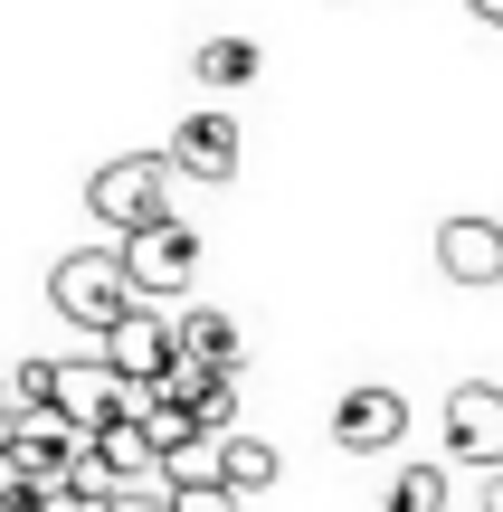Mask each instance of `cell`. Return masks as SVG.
<instances>
[{
  "label": "cell",
  "mask_w": 503,
  "mask_h": 512,
  "mask_svg": "<svg viewBox=\"0 0 503 512\" xmlns=\"http://www.w3.org/2000/svg\"><path fill=\"white\" fill-rule=\"evenodd\" d=\"M162 162H171V181H228V171H238V124H228V114H190Z\"/></svg>",
  "instance_id": "obj_8"
},
{
  "label": "cell",
  "mask_w": 503,
  "mask_h": 512,
  "mask_svg": "<svg viewBox=\"0 0 503 512\" xmlns=\"http://www.w3.org/2000/svg\"><path fill=\"white\" fill-rule=\"evenodd\" d=\"M437 266H447V285H503V228L494 219H447L437 228Z\"/></svg>",
  "instance_id": "obj_9"
},
{
  "label": "cell",
  "mask_w": 503,
  "mask_h": 512,
  "mask_svg": "<svg viewBox=\"0 0 503 512\" xmlns=\"http://www.w3.org/2000/svg\"><path fill=\"white\" fill-rule=\"evenodd\" d=\"M447 456L485 465V475L503 484V389L494 380H456L447 389Z\"/></svg>",
  "instance_id": "obj_5"
},
{
  "label": "cell",
  "mask_w": 503,
  "mask_h": 512,
  "mask_svg": "<svg viewBox=\"0 0 503 512\" xmlns=\"http://www.w3.org/2000/svg\"><path fill=\"white\" fill-rule=\"evenodd\" d=\"M95 465H105L114 484H152L162 475V446L143 437V418H114V427H95Z\"/></svg>",
  "instance_id": "obj_11"
},
{
  "label": "cell",
  "mask_w": 503,
  "mask_h": 512,
  "mask_svg": "<svg viewBox=\"0 0 503 512\" xmlns=\"http://www.w3.org/2000/svg\"><path fill=\"white\" fill-rule=\"evenodd\" d=\"M0 512H29V503H10V494H0Z\"/></svg>",
  "instance_id": "obj_21"
},
{
  "label": "cell",
  "mask_w": 503,
  "mask_h": 512,
  "mask_svg": "<svg viewBox=\"0 0 503 512\" xmlns=\"http://www.w3.org/2000/svg\"><path fill=\"white\" fill-rule=\"evenodd\" d=\"M485 512H503V484H485Z\"/></svg>",
  "instance_id": "obj_20"
},
{
  "label": "cell",
  "mask_w": 503,
  "mask_h": 512,
  "mask_svg": "<svg viewBox=\"0 0 503 512\" xmlns=\"http://www.w3.org/2000/svg\"><path fill=\"white\" fill-rule=\"evenodd\" d=\"M86 209L114 228V238H133V228L171 219V162H162V152H114V162L86 181Z\"/></svg>",
  "instance_id": "obj_2"
},
{
  "label": "cell",
  "mask_w": 503,
  "mask_h": 512,
  "mask_svg": "<svg viewBox=\"0 0 503 512\" xmlns=\"http://www.w3.org/2000/svg\"><path fill=\"white\" fill-rule=\"evenodd\" d=\"M171 342H181V361H200V370H238V323L209 313V304H181V313H171Z\"/></svg>",
  "instance_id": "obj_10"
},
{
  "label": "cell",
  "mask_w": 503,
  "mask_h": 512,
  "mask_svg": "<svg viewBox=\"0 0 503 512\" xmlns=\"http://www.w3.org/2000/svg\"><path fill=\"white\" fill-rule=\"evenodd\" d=\"M219 456H228V494H257V484H276V446L266 437H219Z\"/></svg>",
  "instance_id": "obj_13"
},
{
  "label": "cell",
  "mask_w": 503,
  "mask_h": 512,
  "mask_svg": "<svg viewBox=\"0 0 503 512\" xmlns=\"http://www.w3.org/2000/svg\"><path fill=\"white\" fill-rule=\"evenodd\" d=\"M190 427H200V437H238V370L200 380V399H190Z\"/></svg>",
  "instance_id": "obj_14"
},
{
  "label": "cell",
  "mask_w": 503,
  "mask_h": 512,
  "mask_svg": "<svg viewBox=\"0 0 503 512\" xmlns=\"http://www.w3.org/2000/svg\"><path fill=\"white\" fill-rule=\"evenodd\" d=\"M171 512H238V494H171Z\"/></svg>",
  "instance_id": "obj_18"
},
{
  "label": "cell",
  "mask_w": 503,
  "mask_h": 512,
  "mask_svg": "<svg viewBox=\"0 0 503 512\" xmlns=\"http://www.w3.org/2000/svg\"><path fill=\"white\" fill-rule=\"evenodd\" d=\"M390 512H447V465H399L390 475Z\"/></svg>",
  "instance_id": "obj_15"
},
{
  "label": "cell",
  "mask_w": 503,
  "mask_h": 512,
  "mask_svg": "<svg viewBox=\"0 0 503 512\" xmlns=\"http://www.w3.org/2000/svg\"><path fill=\"white\" fill-rule=\"evenodd\" d=\"M48 408H57L67 427H86V437H95V427L133 418V389L114 380V361H105V351H86V361H57V389H48Z\"/></svg>",
  "instance_id": "obj_6"
},
{
  "label": "cell",
  "mask_w": 503,
  "mask_h": 512,
  "mask_svg": "<svg viewBox=\"0 0 503 512\" xmlns=\"http://www.w3.org/2000/svg\"><path fill=\"white\" fill-rule=\"evenodd\" d=\"M399 437H409V399H399V389L361 380V389L333 399V446H342V456H390Z\"/></svg>",
  "instance_id": "obj_7"
},
{
  "label": "cell",
  "mask_w": 503,
  "mask_h": 512,
  "mask_svg": "<svg viewBox=\"0 0 503 512\" xmlns=\"http://www.w3.org/2000/svg\"><path fill=\"white\" fill-rule=\"evenodd\" d=\"M257 67H266V48H257V38H209V48L190 57V76H200V86H247Z\"/></svg>",
  "instance_id": "obj_12"
},
{
  "label": "cell",
  "mask_w": 503,
  "mask_h": 512,
  "mask_svg": "<svg viewBox=\"0 0 503 512\" xmlns=\"http://www.w3.org/2000/svg\"><path fill=\"white\" fill-rule=\"evenodd\" d=\"M466 10H475V19H485V29H503V0H466Z\"/></svg>",
  "instance_id": "obj_19"
},
{
  "label": "cell",
  "mask_w": 503,
  "mask_h": 512,
  "mask_svg": "<svg viewBox=\"0 0 503 512\" xmlns=\"http://www.w3.org/2000/svg\"><path fill=\"white\" fill-rule=\"evenodd\" d=\"M95 351L114 361V380H124V389H162L171 370H181V342H171V313H162V304H133Z\"/></svg>",
  "instance_id": "obj_4"
},
{
  "label": "cell",
  "mask_w": 503,
  "mask_h": 512,
  "mask_svg": "<svg viewBox=\"0 0 503 512\" xmlns=\"http://www.w3.org/2000/svg\"><path fill=\"white\" fill-rule=\"evenodd\" d=\"M114 247H124V275H133L143 304H171V294H190V275H200V238H190L181 219H152V228H133V238H114Z\"/></svg>",
  "instance_id": "obj_3"
},
{
  "label": "cell",
  "mask_w": 503,
  "mask_h": 512,
  "mask_svg": "<svg viewBox=\"0 0 503 512\" xmlns=\"http://www.w3.org/2000/svg\"><path fill=\"white\" fill-rule=\"evenodd\" d=\"M105 512H171V484H162V475H152V484H124Z\"/></svg>",
  "instance_id": "obj_16"
},
{
  "label": "cell",
  "mask_w": 503,
  "mask_h": 512,
  "mask_svg": "<svg viewBox=\"0 0 503 512\" xmlns=\"http://www.w3.org/2000/svg\"><path fill=\"white\" fill-rule=\"evenodd\" d=\"M29 512H105V503H95V494H76V484H57V494H38Z\"/></svg>",
  "instance_id": "obj_17"
},
{
  "label": "cell",
  "mask_w": 503,
  "mask_h": 512,
  "mask_svg": "<svg viewBox=\"0 0 503 512\" xmlns=\"http://www.w3.org/2000/svg\"><path fill=\"white\" fill-rule=\"evenodd\" d=\"M48 304L67 313L76 332H95V342H105V332L124 323V313L143 304V294H133V275H124V247H76V256H57Z\"/></svg>",
  "instance_id": "obj_1"
}]
</instances>
